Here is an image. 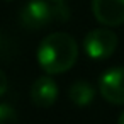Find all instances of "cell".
Returning <instances> with one entry per match:
<instances>
[{
  "instance_id": "1",
  "label": "cell",
  "mask_w": 124,
  "mask_h": 124,
  "mask_svg": "<svg viewBox=\"0 0 124 124\" xmlns=\"http://www.w3.org/2000/svg\"><path fill=\"white\" fill-rule=\"evenodd\" d=\"M39 66L48 75L68 71L78 58L77 41L66 32H51L38 46L36 51Z\"/></svg>"
},
{
  "instance_id": "2",
  "label": "cell",
  "mask_w": 124,
  "mask_h": 124,
  "mask_svg": "<svg viewBox=\"0 0 124 124\" xmlns=\"http://www.w3.org/2000/svg\"><path fill=\"white\" fill-rule=\"evenodd\" d=\"M54 19L66 21L68 10L63 9L61 2L51 5L46 0H29L21 10V24L29 31H39L51 24Z\"/></svg>"
},
{
  "instance_id": "3",
  "label": "cell",
  "mask_w": 124,
  "mask_h": 124,
  "mask_svg": "<svg viewBox=\"0 0 124 124\" xmlns=\"http://www.w3.org/2000/svg\"><path fill=\"white\" fill-rule=\"evenodd\" d=\"M119 39L116 36V32H112L107 27H99L90 31L85 39H83V49L87 53L88 58L92 60H107L114 54V51L117 49Z\"/></svg>"
},
{
  "instance_id": "4",
  "label": "cell",
  "mask_w": 124,
  "mask_h": 124,
  "mask_svg": "<svg viewBox=\"0 0 124 124\" xmlns=\"http://www.w3.org/2000/svg\"><path fill=\"white\" fill-rule=\"evenodd\" d=\"M100 95L116 105L124 104V66H114L102 73L99 80Z\"/></svg>"
},
{
  "instance_id": "5",
  "label": "cell",
  "mask_w": 124,
  "mask_h": 124,
  "mask_svg": "<svg viewBox=\"0 0 124 124\" xmlns=\"http://www.w3.org/2000/svg\"><path fill=\"white\" fill-rule=\"evenodd\" d=\"M92 12L102 26L117 27L124 24V0H92Z\"/></svg>"
},
{
  "instance_id": "6",
  "label": "cell",
  "mask_w": 124,
  "mask_h": 124,
  "mask_svg": "<svg viewBox=\"0 0 124 124\" xmlns=\"http://www.w3.org/2000/svg\"><path fill=\"white\" fill-rule=\"evenodd\" d=\"M31 100L34 105L38 107H51L60 95L58 85L53 80L51 75H43L39 78L34 80L32 87H31Z\"/></svg>"
},
{
  "instance_id": "7",
  "label": "cell",
  "mask_w": 124,
  "mask_h": 124,
  "mask_svg": "<svg viewBox=\"0 0 124 124\" xmlns=\"http://www.w3.org/2000/svg\"><path fill=\"white\" fill-rule=\"evenodd\" d=\"M68 99L71 100V104H75L78 107H85V105H88V104L93 102V99H95V88L88 82L78 80V82H75L68 88Z\"/></svg>"
},
{
  "instance_id": "8",
  "label": "cell",
  "mask_w": 124,
  "mask_h": 124,
  "mask_svg": "<svg viewBox=\"0 0 124 124\" xmlns=\"http://www.w3.org/2000/svg\"><path fill=\"white\" fill-rule=\"evenodd\" d=\"M0 124H19L17 110L9 104H0Z\"/></svg>"
},
{
  "instance_id": "9",
  "label": "cell",
  "mask_w": 124,
  "mask_h": 124,
  "mask_svg": "<svg viewBox=\"0 0 124 124\" xmlns=\"http://www.w3.org/2000/svg\"><path fill=\"white\" fill-rule=\"evenodd\" d=\"M7 88H9V78L2 70H0V97L7 92Z\"/></svg>"
},
{
  "instance_id": "10",
  "label": "cell",
  "mask_w": 124,
  "mask_h": 124,
  "mask_svg": "<svg viewBox=\"0 0 124 124\" xmlns=\"http://www.w3.org/2000/svg\"><path fill=\"white\" fill-rule=\"evenodd\" d=\"M117 124H124V112L119 116V119H117Z\"/></svg>"
},
{
  "instance_id": "11",
  "label": "cell",
  "mask_w": 124,
  "mask_h": 124,
  "mask_svg": "<svg viewBox=\"0 0 124 124\" xmlns=\"http://www.w3.org/2000/svg\"><path fill=\"white\" fill-rule=\"evenodd\" d=\"M51 2H63V0H51Z\"/></svg>"
}]
</instances>
